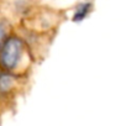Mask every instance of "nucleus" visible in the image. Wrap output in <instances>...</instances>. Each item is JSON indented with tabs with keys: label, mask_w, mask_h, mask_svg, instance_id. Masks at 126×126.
<instances>
[{
	"label": "nucleus",
	"mask_w": 126,
	"mask_h": 126,
	"mask_svg": "<svg viewBox=\"0 0 126 126\" xmlns=\"http://www.w3.org/2000/svg\"><path fill=\"white\" fill-rule=\"evenodd\" d=\"M92 11V4L90 3H82L77 6L74 13V21H82L88 16V14Z\"/></svg>",
	"instance_id": "obj_2"
},
{
	"label": "nucleus",
	"mask_w": 126,
	"mask_h": 126,
	"mask_svg": "<svg viewBox=\"0 0 126 126\" xmlns=\"http://www.w3.org/2000/svg\"><path fill=\"white\" fill-rule=\"evenodd\" d=\"M3 37H4V27H3L1 24H0V42H1Z\"/></svg>",
	"instance_id": "obj_4"
},
{
	"label": "nucleus",
	"mask_w": 126,
	"mask_h": 126,
	"mask_svg": "<svg viewBox=\"0 0 126 126\" xmlns=\"http://www.w3.org/2000/svg\"><path fill=\"white\" fill-rule=\"evenodd\" d=\"M14 85L13 77L8 74H0V93H8Z\"/></svg>",
	"instance_id": "obj_3"
},
{
	"label": "nucleus",
	"mask_w": 126,
	"mask_h": 126,
	"mask_svg": "<svg viewBox=\"0 0 126 126\" xmlns=\"http://www.w3.org/2000/svg\"><path fill=\"white\" fill-rule=\"evenodd\" d=\"M22 42L19 38H9L0 52V64L3 66V68L8 71L16 68L22 57Z\"/></svg>",
	"instance_id": "obj_1"
}]
</instances>
